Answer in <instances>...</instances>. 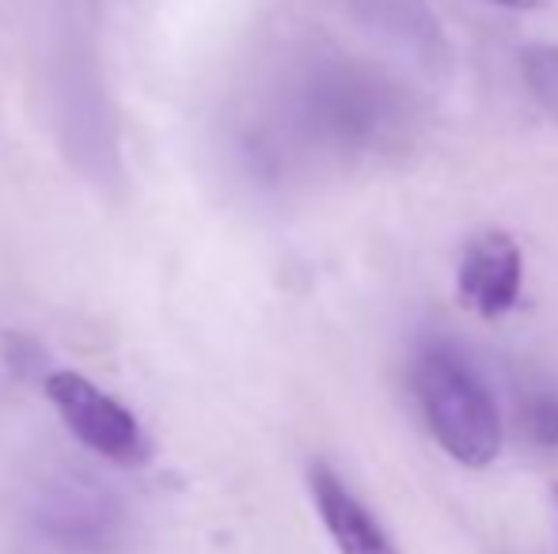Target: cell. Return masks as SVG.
I'll use <instances>...</instances> for the list:
<instances>
[{"mask_svg":"<svg viewBox=\"0 0 558 554\" xmlns=\"http://www.w3.org/2000/svg\"><path fill=\"white\" fill-rule=\"evenodd\" d=\"M35 525L53 547L69 554H104L122 532V505L92 479H53L35 497Z\"/></svg>","mask_w":558,"mask_h":554,"instance_id":"cell-4","label":"cell"},{"mask_svg":"<svg viewBox=\"0 0 558 554\" xmlns=\"http://www.w3.org/2000/svg\"><path fill=\"white\" fill-rule=\"evenodd\" d=\"M308 490L338 554H399L396 540L384 532L380 520L365 509V502L338 479L331 467H312Z\"/></svg>","mask_w":558,"mask_h":554,"instance_id":"cell-6","label":"cell"},{"mask_svg":"<svg viewBox=\"0 0 558 554\" xmlns=\"http://www.w3.org/2000/svg\"><path fill=\"white\" fill-rule=\"evenodd\" d=\"M46 399L53 403L69 433L96 456L118 467H137L148 459V433L141 429L137 415L111 392H104L96 380L73 369H53L46 377Z\"/></svg>","mask_w":558,"mask_h":554,"instance_id":"cell-3","label":"cell"},{"mask_svg":"<svg viewBox=\"0 0 558 554\" xmlns=\"http://www.w3.org/2000/svg\"><path fill=\"white\" fill-rule=\"evenodd\" d=\"M411 384L429 433L456 464L483 471L501 456L506 421H501L498 399L483 372L460 349L445 342L426 346L414 357Z\"/></svg>","mask_w":558,"mask_h":554,"instance_id":"cell-1","label":"cell"},{"mask_svg":"<svg viewBox=\"0 0 558 554\" xmlns=\"http://www.w3.org/2000/svg\"><path fill=\"white\" fill-rule=\"evenodd\" d=\"M524 285V255L509 232H478L456 267V296L478 319H501L517 308Z\"/></svg>","mask_w":558,"mask_h":554,"instance_id":"cell-5","label":"cell"},{"mask_svg":"<svg viewBox=\"0 0 558 554\" xmlns=\"http://www.w3.org/2000/svg\"><path fill=\"white\" fill-rule=\"evenodd\" d=\"M353 8L368 27L388 35L391 42L403 46L407 53H414L426 65H437V61L448 58L441 23H437L434 8L426 0H353Z\"/></svg>","mask_w":558,"mask_h":554,"instance_id":"cell-7","label":"cell"},{"mask_svg":"<svg viewBox=\"0 0 558 554\" xmlns=\"http://www.w3.org/2000/svg\"><path fill=\"white\" fill-rule=\"evenodd\" d=\"M517 418L536 448L558 452V395L551 387H524L517 399Z\"/></svg>","mask_w":558,"mask_h":554,"instance_id":"cell-9","label":"cell"},{"mask_svg":"<svg viewBox=\"0 0 558 554\" xmlns=\"http://www.w3.org/2000/svg\"><path fill=\"white\" fill-rule=\"evenodd\" d=\"M301 114L319 140L345 152L391 148L411 122L403 91L380 73L361 65H324L308 76Z\"/></svg>","mask_w":558,"mask_h":554,"instance_id":"cell-2","label":"cell"},{"mask_svg":"<svg viewBox=\"0 0 558 554\" xmlns=\"http://www.w3.org/2000/svg\"><path fill=\"white\" fill-rule=\"evenodd\" d=\"M490 4L506 8V12H539V8H547L551 0H490Z\"/></svg>","mask_w":558,"mask_h":554,"instance_id":"cell-10","label":"cell"},{"mask_svg":"<svg viewBox=\"0 0 558 554\" xmlns=\"http://www.w3.org/2000/svg\"><path fill=\"white\" fill-rule=\"evenodd\" d=\"M555 497H558V487H555Z\"/></svg>","mask_w":558,"mask_h":554,"instance_id":"cell-11","label":"cell"},{"mask_svg":"<svg viewBox=\"0 0 558 554\" xmlns=\"http://www.w3.org/2000/svg\"><path fill=\"white\" fill-rule=\"evenodd\" d=\"M521 76L532 103L558 122V42H532L521 50Z\"/></svg>","mask_w":558,"mask_h":554,"instance_id":"cell-8","label":"cell"}]
</instances>
